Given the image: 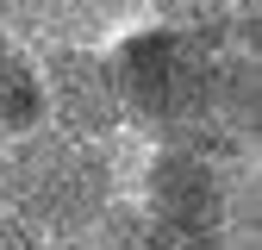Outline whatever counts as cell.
I'll return each instance as SVG.
<instances>
[{
  "instance_id": "6da1fadb",
  "label": "cell",
  "mask_w": 262,
  "mask_h": 250,
  "mask_svg": "<svg viewBox=\"0 0 262 250\" xmlns=\"http://www.w3.org/2000/svg\"><path fill=\"white\" fill-rule=\"evenodd\" d=\"M106 56L125 125L156 144L256 156V31L225 0H169Z\"/></svg>"
},
{
  "instance_id": "7a4b0ae2",
  "label": "cell",
  "mask_w": 262,
  "mask_h": 250,
  "mask_svg": "<svg viewBox=\"0 0 262 250\" xmlns=\"http://www.w3.org/2000/svg\"><path fill=\"white\" fill-rule=\"evenodd\" d=\"M0 200L19 206L44 238H88L113 200V163L100 156V138H75L38 119L0 144Z\"/></svg>"
},
{
  "instance_id": "3957f363",
  "label": "cell",
  "mask_w": 262,
  "mask_h": 250,
  "mask_svg": "<svg viewBox=\"0 0 262 250\" xmlns=\"http://www.w3.org/2000/svg\"><path fill=\"white\" fill-rule=\"evenodd\" d=\"M38 88H44V119L75 138H113L125 125L113 56L94 44H50L38 56Z\"/></svg>"
},
{
  "instance_id": "277c9868",
  "label": "cell",
  "mask_w": 262,
  "mask_h": 250,
  "mask_svg": "<svg viewBox=\"0 0 262 250\" xmlns=\"http://www.w3.org/2000/svg\"><path fill=\"white\" fill-rule=\"evenodd\" d=\"M44 119V88H38V56H25L0 31V144L31 132Z\"/></svg>"
},
{
  "instance_id": "5b68a950",
  "label": "cell",
  "mask_w": 262,
  "mask_h": 250,
  "mask_svg": "<svg viewBox=\"0 0 262 250\" xmlns=\"http://www.w3.org/2000/svg\"><path fill=\"white\" fill-rule=\"evenodd\" d=\"M44 244H50V238L31 225L19 206H7V200H0V250H44Z\"/></svg>"
}]
</instances>
